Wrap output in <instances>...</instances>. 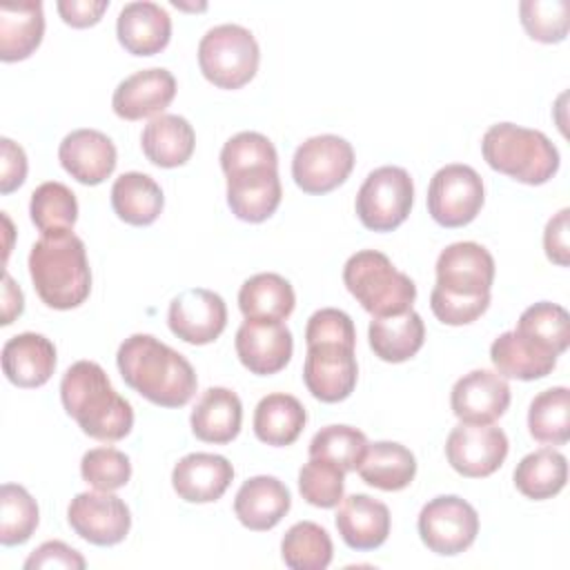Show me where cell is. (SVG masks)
I'll use <instances>...</instances> for the list:
<instances>
[{"instance_id": "8d00e7d4", "label": "cell", "mask_w": 570, "mask_h": 570, "mask_svg": "<svg viewBox=\"0 0 570 570\" xmlns=\"http://www.w3.org/2000/svg\"><path fill=\"white\" fill-rule=\"evenodd\" d=\"M332 554L334 546L327 530L314 521L294 523L281 541V557L292 570H325Z\"/></svg>"}, {"instance_id": "d6986e66", "label": "cell", "mask_w": 570, "mask_h": 570, "mask_svg": "<svg viewBox=\"0 0 570 570\" xmlns=\"http://www.w3.org/2000/svg\"><path fill=\"white\" fill-rule=\"evenodd\" d=\"M176 96V78L163 67L140 69L118 82L111 96L114 114L122 120L160 116Z\"/></svg>"}, {"instance_id": "d4e9b609", "label": "cell", "mask_w": 570, "mask_h": 570, "mask_svg": "<svg viewBox=\"0 0 570 570\" xmlns=\"http://www.w3.org/2000/svg\"><path fill=\"white\" fill-rule=\"evenodd\" d=\"M336 530L352 550H374L390 534V510L367 494H350L338 505Z\"/></svg>"}, {"instance_id": "9a60e30c", "label": "cell", "mask_w": 570, "mask_h": 570, "mask_svg": "<svg viewBox=\"0 0 570 570\" xmlns=\"http://www.w3.org/2000/svg\"><path fill=\"white\" fill-rule=\"evenodd\" d=\"M167 323L174 336L189 345H207L216 341L227 325L225 301L205 287L180 292L169 303Z\"/></svg>"}, {"instance_id": "277c9868", "label": "cell", "mask_w": 570, "mask_h": 570, "mask_svg": "<svg viewBox=\"0 0 570 570\" xmlns=\"http://www.w3.org/2000/svg\"><path fill=\"white\" fill-rule=\"evenodd\" d=\"M485 163L523 185H543L559 169V151L552 140L539 131L514 122L492 125L481 140Z\"/></svg>"}, {"instance_id": "d590c367", "label": "cell", "mask_w": 570, "mask_h": 570, "mask_svg": "<svg viewBox=\"0 0 570 570\" xmlns=\"http://www.w3.org/2000/svg\"><path fill=\"white\" fill-rule=\"evenodd\" d=\"M514 332L537 350L559 356L568 350L570 343V316L566 307L541 301L523 309Z\"/></svg>"}, {"instance_id": "f546056e", "label": "cell", "mask_w": 570, "mask_h": 570, "mask_svg": "<svg viewBox=\"0 0 570 570\" xmlns=\"http://www.w3.org/2000/svg\"><path fill=\"white\" fill-rule=\"evenodd\" d=\"M372 352L385 363H403L412 358L425 341L423 318L407 309L392 316H374L367 330Z\"/></svg>"}, {"instance_id": "7dc6e473", "label": "cell", "mask_w": 570, "mask_h": 570, "mask_svg": "<svg viewBox=\"0 0 570 570\" xmlns=\"http://www.w3.org/2000/svg\"><path fill=\"white\" fill-rule=\"evenodd\" d=\"M490 305V294L483 296H454L439 287L430 294L432 314L445 325H468L476 321Z\"/></svg>"}, {"instance_id": "60d3db41", "label": "cell", "mask_w": 570, "mask_h": 570, "mask_svg": "<svg viewBox=\"0 0 570 570\" xmlns=\"http://www.w3.org/2000/svg\"><path fill=\"white\" fill-rule=\"evenodd\" d=\"M367 450V439L361 430L352 425H327L321 428L309 441V456L330 461L343 472H352L363 461Z\"/></svg>"}, {"instance_id": "f6af8a7d", "label": "cell", "mask_w": 570, "mask_h": 570, "mask_svg": "<svg viewBox=\"0 0 570 570\" xmlns=\"http://www.w3.org/2000/svg\"><path fill=\"white\" fill-rule=\"evenodd\" d=\"M261 165L278 167V154L272 140L258 131H240L232 136L220 149V169L225 176Z\"/></svg>"}, {"instance_id": "816d5d0a", "label": "cell", "mask_w": 570, "mask_h": 570, "mask_svg": "<svg viewBox=\"0 0 570 570\" xmlns=\"http://www.w3.org/2000/svg\"><path fill=\"white\" fill-rule=\"evenodd\" d=\"M56 7L67 24L85 29L94 27L102 18V13L109 7V0H58Z\"/></svg>"}, {"instance_id": "f35d334b", "label": "cell", "mask_w": 570, "mask_h": 570, "mask_svg": "<svg viewBox=\"0 0 570 570\" xmlns=\"http://www.w3.org/2000/svg\"><path fill=\"white\" fill-rule=\"evenodd\" d=\"M29 214H31V223L42 234L73 229L78 220L76 194L58 180H47L33 189Z\"/></svg>"}, {"instance_id": "d6a6232c", "label": "cell", "mask_w": 570, "mask_h": 570, "mask_svg": "<svg viewBox=\"0 0 570 570\" xmlns=\"http://www.w3.org/2000/svg\"><path fill=\"white\" fill-rule=\"evenodd\" d=\"M356 470L367 485L385 492H396L414 481L416 459L401 443L376 441L367 443L363 461Z\"/></svg>"}, {"instance_id": "b9f144b4", "label": "cell", "mask_w": 570, "mask_h": 570, "mask_svg": "<svg viewBox=\"0 0 570 570\" xmlns=\"http://www.w3.org/2000/svg\"><path fill=\"white\" fill-rule=\"evenodd\" d=\"M521 24L537 42H561L568 36L570 4L568 0H523L519 4Z\"/></svg>"}, {"instance_id": "44dd1931", "label": "cell", "mask_w": 570, "mask_h": 570, "mask_svg": "<svg viewBox=\"0 0 570 570\" xmlns=\"http://www.w3.org/2000/svg\"><path fill=\"white\" fill-rule=\"evenodd\" d=\"M234 479L232 463L220 454L191 452L171 470L174 492L187 503L218 501Z\"/></svg>"}, {"instance_id": "ba28073f", "label": "cell", "mask_w": 570, "mask_h": 570, "mask_svg": "<svg viewBox=\"0 0 570 570\" xmlns=\"http://www.w3.org/2000/svg\"><path fill=\"white\" fill-rule=\"evenodd\" d=\"M354 169L352 145L334 134L312 136L301 142L292 158V178L305 194H327L343 185Z\"/></svg>"}, {"instance_id": "ac0fdd59", "label": "cell", "mask_w": 570, "mask_h": 570, "mask_svg": "<svg viewBox=\"0 0 570 570\" xmlns=\"http://www.w3.org/2000/svg\"><path fill=\"white\" fill-rule=\"evenodd\" d=\"M236 354L240 363L258 376L281 372L294 352L292 332L285 323L247 321L236 330Z\"/></svg>"}, {"instance_id": "f907efd6", "label": "cell", "mask_w": 570, "mask_h": 570, "mask_svg": "<svg viewBox=\"0 0 570 570\" xmlns=\"http://www.w3.org/2000/svg\"><path fill=\"white\" fill-rule=\"evenodd\" d=\"M568 214L570 209L563 207L559 209L546 225L543 229V249L546 256L559 265L568 267L570 265V243H568Z\"/></svg>"}, {"instance_id": "ab89813d", "label": "cell", "mask_w": 570, "mask_h": 570, "mask_svg": "<svg viewBox=\"0 0 570 570\" xmlns=\"http://www.w3.org/2000/svg\"><path fill=\"white\" fill-rule=\"evenodd\" d=\"M40 521L36 499L16 483L0 488V543L20 546L29 541Z\"/></svg>"}, {"instance_id": "52a82bcc", "label": "cell", "mask_w": 570, "mask_h": 570, "mask_svg": "<svg viewBox=\"0 0 570 570\" xmlns=\"http://www.w3.org/2000/svg\"><path fill=\"white\" fill-rule=\"evenodd\" d=\"M414 183L403 167L383 165L367 174L356 194V216L372 232H392L410 216Z\"/></svg>"}, {"instance_id": "5bb4252c", "label": "cell", "mask_w": 570, "mask_h": 570, "mask_svg": "<svg viewBox=\"0 0 570 570\" xmlns=\"http://www.w3.org/2000/svg\"><path fill=\"white\" fill-rule=\"evenodd\" d=\"M494 281L492 254L472 240L448 245L436 258V285L454 296L490 294Z\"/></svg>"}, {"instance_id": "4dcf8cb0", "label": "cell", "mask_w": 570, "mask_h": 570, "mask_svg": "<svg viewBox=\"0 0 570 570\" xmlns=\"http://www.w3.org/2000/svg\"><path fill=\"white\" fill-rule=\"evenodd\" d=\"M163 205L165 196L160 185L142 171L120 174L111 185V207L127 225H151L160 216Z\"/></svg>"}, {"instance_id": "484cf974", "label": "cell", "mask_w": 570, "mask_h": 570, "mask_svg": "<svg viewBox=\"0 0 570 570\" xmlns=\"http://www.w3.org/2000/svg\"><path fill=\"white\" fill-rule=\"evenodd\" d=\"M45 13L40 0L0 4V60L29 58L42 42Z\"/></svg>"}, {"instance_id": "83f0119b", "label": "cell", "mask_w": 570, "mask_h": 570, "mask_svg": "<svg viewBox=\"0 0 570 570\" xmlns=\"http://www.w3.org/2000/svg\"><path fill=\"white\" fill-rule=\"evenodd\" d=\"M191 432L205 443H229L238 436L243 405L236 392L227 387H207L189 416Z\"/></svg>"}, {"instance_id": "db71d44e", "label": "cell", "mask_w": 570, "mask_h": 570, "mask_svg": "<svg viewBox=\"0 0 570 570\" xmlns=\"http://www.w3.org/2000/svg\"><path fill=\"white\" fill-rule=\"evenodd\" d=\"M2 223H4V227H7V245H4V261H7V256H9V249H11V232H13V227H11V220H9V216L2 212Z\"/></svg>"}, {"instance_id": "8992f818", "label": "cell", "mask_w": 570, "mask_h": 570, "mask_svg": "<svg viewBox=\"0 0 570 570\" xmlns=\"http://www.w3.org/2000/svg\"><path fill=\"white\" fill-rule=\"evenodd\" d=\"M258 62V42L240 24H216L198 42L200 71L218 89L245 87L256 76Z\"/></svg>"}, {"instance_id": "603a6c76", "label": "cell", "mask_w": 570, "mask_h": 570, "mask_svg": "<svg viewBox=\"0 0 570 570\" xmlns=\"http://www.w3.org/2000/svg\"><path fill=\"white\" fill-rule=\"evenodd\" d=\"M116 36L131 56H154L169 45L171 18L156 2H127L118 13Z\"/></svg>"}, {"instance_id": "8fae6325", "label": "cell", "mask_w": 570, "mask_h": 570, "mask_svg": "<svg viewBox=\"0 0 570 570\" xmlns=\"http://www.w3.org/2000/svg\"><path fill=\"white\" fill-rule=\"evenodd\" d=\"M445 456L461 476L483 479L503 465L508 436L492 423H459L448 434Z\"/></svg>"}, {"instance_id": "7c38bea8", "label": "cell", "mask_w": 570, "mask_h": 570, "mask_svg": "<svg viewBox=\"0 0 570 570\" xmlns=\"http://www.w3.org/2000/svg\"><path fill=\"white\" fill-rule=\"evenodd\" d=\"M358 379V365L352 345L312 343L307 345L303 381L307 392L323 403L345 401Z\"/></svg>"}, {"instance_id": "681fc988", "label": "cell", "mask_w": 570, "mask_h": 570, "mask_svg": "<svg viewBox=\"0 0 570 570\" xmlns=\"http://www.w3.org/2000/svg\"><path fill=\"white\" fill-rule=\"evenodd\" d=\"M27 178L24 149L11 138H0V191L11 194Z\"/></svg>"}, {"instance_id": "4fadbf2b", "label": "cell", "mask_w": 570, "mask_h": 570, "mask_svg": "<svg viewBox=\"0 0 570 570\" xmlns=\"http://www.w3.org/2000/svg\"><path fill=\"white\" fill-rule=\"evenodd\" d=\"M71 530L94 546H116L131 528L127 503L111 492H80L67 508Z\"/></svg>"}, {"instance_id": "c3c4849f", "label": "cell", "mask_w": 570, "mask_h": 570, "mask_svg": "<svg viewBox=\"0 0 570 570\" xmlns=\"http://www.w3.org/2000/svg\"><path fill=\"white\" fill-rule=\"evenodd\" d=\"M87 566L85 557L73 550L71 546L62 541H45L38 546L24 561L27 570L33 568H71V570H82Z\"/></svg>"}, {"instance_id": "3957f363", "label": "cell", "mask_w": 570, "mask_h": 570, "mask_svg": "<svg viewBox=\"0 0 570 570\" xmlns=\"http://www.w3.org/2000/svg\"><path fill=\"white\" fill-rule=\"evenodd\" d=\"M29 276L40 301L53 309H73L91 292L85 243L71 232L42 234L29 252Z\"/></svg>"}, {"instance_id": "1f68e13d", "label": "cell", "mask_w": 570, "mask_h": 570, "mask_svg": "<svg viewBox=\"0 0 570 570\" xmlns=\"http://www.w3.org/2000/svg\"><path fill=\"white\" fill-rule=\"evenodd\" d=\"M307 423L303 403L285 392L267 394L254 410V434L258 441L283 448L292 445Z\"/></svg>"}, {"instance_id": "4316f807", "label": "cell", "mask_w": 570, "mask_h": 570, "mask_svg": "<svg viewBox=\"0 0 570 570\" xmlns=\"http://www.w3.org/2000/svg\"><path fill=\"white\" fill-rule=\"evenodd\" d=\"M140 147L149 163L171 169L185 165L191 158L196 134L187 118L178 114H160L145 125L140 134Z\"/></svg>"}, {"instance_id": "f5cc1de1", "label": "cell", "mask_w": 570, "mask_h": 570, "mask_svg": "<svg viewBox=\"0 0 570 570\" xmlns=\"http://www.w3.org/2000/svg\"><path fill=\"white\" fill-rule=\"evenodd\" d=\"M24 309V296L22 289L13 283L9 272L2 276V325H11L13 318H18Z\"/></svg>"}, {"instance_id": "836d02e7", "label": "cell", "mask_w": 570, "mask_h": 570, "mask_svg": "<svg viewBox=\"0 0 570 570\" xmlns=\"http://www.w3.org/2000/svg\"><path fill=\"white\" fill-rule=\"evenodd\" d=\"M490 358L503 379L519 381L543 379L557 365V356L537 350L532 343L523 341L514 330L503 332L494 338V343L490 345Z\"/></svg>"}, {"instance_id": "6da1fadb", "label": "cell", "mask_w": 570, "mask_h": 570, "mask_svg": "<svg viewBox=\"0 0 570 570\" xmlns=\"http://www.w3.org/2000/svg\"><path fill=\"white\" fill-rule=\"evenodd\" d=\"M122 381L160 407H183L196 394L191 363L151 334H131L116 354Z\"/></svg>"}, {"instance_id": "e0dca14e", "label": "cell", "mask_w": 570, "mask_h": 570, "mask_svg": "<svg viewBox=\"0 0 570 570\" xmlns=\"http://www.w3.org/2000/svg\"><path fill=\"white\" fill-rule=\"evenodd\" d=\"M227 178V205L238 220L263 223L281 205L283 187L278 167H247L225 176Z\"/></svg>"}, {"instance_id": "7bdbcfd3", "label": "cell", "mask_w": 570, "mask_h": 570, "mask_svg": "<svg viewBox=\"0 0 570 570\" xmlns=\"http://www.w3.org/2000/svg\"><path fill=\"white\" fill-rule=\"evenodd\" d=\"M345 472L323 459L309 456V461L298 470V492L316 508H336L343 501Z\"/></svg>"}, {"instance_id": "bcb514c9", "label": "cell", "mask_w": 570, "mask_h": 570, "mask_svg": "<svg viewBox=\"0 0 570 570\" xmlns=\"http://www.w3.org/2000/svg\"><path fill=\"white\" fill-rule=\"evenodd\" d=\"M305 343H343L356 345V330L352 318L336 307H323L307 318Z\"/></svg>"}, {"instance_id": "9c48e42d", "label": "cell", "mask_w": 570, "mask_h": 570, "mask_svg": "<svg viewBox=\"0 0 570 570\" xmlns=\"http://www.w3.org/2000/svg\"><path fill=\"white\" fill-rule=\"evenodd\" d=\"M416 525L428 550L441 557H454L474 543L479 534V514L465 499L441 494L421 508Z\"/></svg>"}, {"instance_id": "30bf717a", "label": "cell", "mask_w": 570, "mask_h": 570, "mask_svg": "<svg viewBox=\"0 0 570 570\" xmlns=\"http://www.w3.org/2000/svg\"><path fill=\"white\" fill-rule=\"evenodd\" d=\"M485 200L483 180L470 165L441 167L428 187V212L441 227H463L476 218Z\"/></svg>"}, {"instance_id": "ffe728a7", "label": "cell", "mask_w": 570, "mask_h": 570, "mask_svg": "<svg viewBox=\"0 0 570 570\" xmlns=\"http://www.w3.org/2000/svg\"><path fill=\"white\" fill-rule=\"evenodd\" d=\"M116 145L98 129H73L58 147L62 169L82 185H100L116 169Z\"/></svg>"}, {"instance_id": "e575fe53", "label": "cell", "mask_w": 570, "mask_h": 570, "mask_svg": "<svg viewBox=\"0 0 570 570\" xmlns=\"http://www.w3.org/2000/svg\"><path fill=\"white\" fill-rule=\"evenodd\" d=\"M566 481H568V461L561 452L552 448H541L525 454L514 468L517 490L532 501L552 499L563 490Z\"/></svg>"}, {"instance_id": "f1b7e54d", "label": "cell", "mask_w": 570, "mask_h": 570, "mask_svg": "<svg viewBox=\"0 0 570 570\" xmlns=\"http://www.w3.org/2000/svg\"><path fill=\"white\" fill-rule=\"evenodd\" d=\"M296 305L294 287L274 272L249 276L238 289V307L247 321L283 323Z\"/></svg>"}, {"instance_id": "2e32d148", "label": "cell", "mask_w": 570, "mask_h": 570, "mask_svg": "<svg viewBox=\"0 0 570 570\" xmlns=\"http://www.w3.org/2000/svg\"><path fill=\"white\" fill-rule=\"evenodd\" d=\"M450 405L461 423H492L510 405V385L499 372L472 370L454 383Z\"/></svg>"}, {"instance_id": "7402d4cb", "label": "cell", "mask_w": 570, "mask_h": 570, "mask_svg": "<svg viewBox=\"0 0 570 570\" xmlns=\"http://www.w3.org/2000/svg\"><path fill=\"white\" fill-rule=\"evenodd\" d=\"M289 508L292 497L287 485L269 474L247 479L234 497L236 519L254 532H265L278 525Z\"/></svg>"}, {"instance_id": "ee69618b", "label": "cell", "mask_w": 570, "mask_h": 570, "mask_svg": "<svg viewBox=\"0 0 570 570\" xmlns=\"http://www.w3.org/2000/svg\"><path fill=\"white\" fill-rule=\"evenodd\" d=\"M80 474L91 488L100 492H114L127 485V481L131 479V461L125 452L116 448H94L82 454Z\"/></svg>"}, {"instance_id": "cb8c5ba5", "label": "cell", "mask_w": 570, "mask_h": 570, "mask_svg": "<svg viewBox=\"0 0 570 570\" xmlns=\"http://www.w3.org/2000/svg\"><path fill=\"white\" fill-rule=\"evenodd\" d=\"M56 370V345L36 332L11 336L2 347V372L18 387H40Z\"/></svg>"}, {"instance_id": "74e56055", "label": "cell", "mask_w": 570, "mask_h": 570, "mask_svg": "<svg viewBox=\"0 0 570 570\" xmlns=\"http://www.w3.org/2000/svg\"><path fill=\"white\" fill-rule=\"evenodd\" d=\"M528 430L532 439L548 445H563L570 439V392L550 387L539 392L528 410Z\"/></svg>"}, {"instance_id": "5b68a950", "label": "cell", "mask_w": 570, "mask_h": 570, "mask_svg": "<svg viewBox=\"0 0 570 570\" xmlns=\"http://www.w3.org/2000/svg\"><path fill=\"white\" fill-rule=\"evenodd\" d=\"M347 292L372 316H392L412 309L416 298L414 281L399 272L394 263L376 249L352 254L343 267Z\"/></svg>"}, {"instance_id": "7a4b0ae2", "label": "cell", "mask_w": 570, "mask_h": 570, "mask_svg": "<svg viewBox=\"0 0 570 570\" xmlns=\"http://www.w3.org/2000/svg\"><path fill=\"white\" fill-rule=\"evenodd\" d=\"M60 401L80 430L96 441H120L134 428L131 403L114 390L107 372L94 361H76L67 367Z\"/></svg>"}]
</instances>
